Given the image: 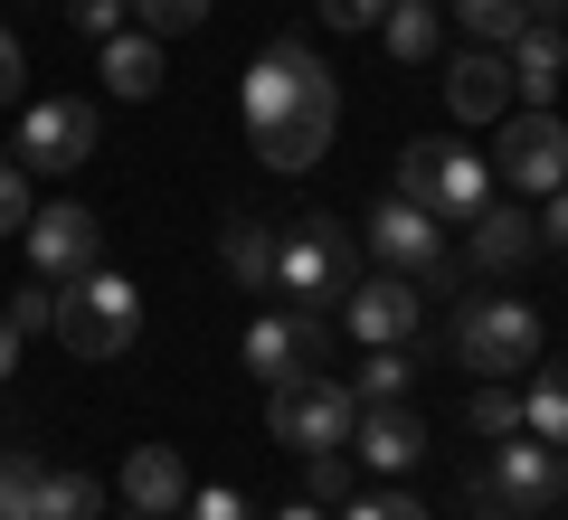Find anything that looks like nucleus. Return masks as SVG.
Wrapping results in <instances>:
<instances>
[{
  "label": "nucleus",
  "instance_id": "1",
  "mask_svg": "<svg viewBox=\"0 0 568 520\" xmlns=\"http://www.w3.org/2000/svg\"><path fill=\"white\" fill-rule=\"evenodd\" d=\"M237 104H246V133H256L265 171H313V161L332 152V133H342V85H332V67L313 58L304 39L265 48V58L246 67Z\"/></svg>",
  "mask_w": 568,
  "mask_h": 520
},
{
  "label": "nucleus",
  "instance_id": "2",
  "mask_svg": "<svg viewBox=\"0 0 568 520\" xmlns=\"http://www.w3.org/2000/svg\"><path fill=\"white\" fill-rule=\"evenodd\" d=\"M142 332V294L133 275H114V265H85V275L58 284V340L77 350V360H123Z\"/></svg>",
  "mask_w": 568,
  "mask_h": 520
},
{
  "label": "nucleus",
  "instance_id": "3",
  "mask_svg": "<svg viewBox=\"0 0 568 520\" xmlns=\"http://www.w3.org/2000/svg\"><path fill=\"white\" fill-rule=\"evenodd\" d=\"M398 200H417L436 227H465L493 200V161L455 142H398Z\"/></svg>",
  "mask_w": 568,
  "mask_h": 520
},
{
  "label": "nucleus",
  "instance_id": "4",
  "mask_svg": "<svg viewBox=\"0 0 568 520\" xmlns=\"http://www.w3.org/2000/svg\"><path fill=\"white\" fill-rule=\"evenodd\" d=\"M361 275V237L342 218H294L275 237V294L284 303H342Z\"/></svg>",
  "mask_w": 568,
  "mask_h": 520
},
{
  "label": "nucleus",
  "instance_id": "5",
  "mask_svg": "<svg viewBox=\"0 0 568 520\" xmlns=\"http://www.w3.org/2000/svg\"><path fill=\"white\" fill-rule=\"evenodd\" d=\"M265 426H275V445H294V455H332V445H351V426H361V398H351V379H332V369H294V379L275 388V407H265Z\"/></svg>",
  "mask_w": 568,
  "mask_h": 520
},
{
  "label": "nucleus",
  "instance_id": "6",
  "mask_svg": "<svg viewBox=\"0 0 568 520\" xmlns=\"http://www.w3.org/2000/svg\"><path fill=\"white\" fill-rule=\"evenodd\" d=\"M455 350L474 360V379H521V369L540 360V313L511 303V294L465 303V313H455Z\"/></svg>",
  "mask_w": 568,
  "mask_h": 520
},
{
  "label": "nucleus",
  "instance_id": "7",
  "mask_svg": "<svg viewBox=\"0 0 568 520\" xmlns=\"http://www.w3.org/2000/svg\"><path fill=\"white\" fill-rule=\"evenodd\" d=\"M323 350H332L323 303H284V313L246 322V379H265V388H284L294 369H323Z\"/></svg>",
  "mask_w": 568,
  "mask_h": 520
},
{
  "label": "nucleus",
  "instance_id": "8",
  "mask_svg": "<svg viewBox=\"0 0 568 520\" xmlns=\"http://www.w3.org/2000/svg\"><path fill=\"white\" fill-rule=\"evenodd\" d=\"M493 161H503V181H511V190L549 200V190H568V123L549 114V104H530V114H503V142H493Z\"/></svg>",
  "mask_w": 568,
  "mask_h": 520
},
{
  "label": "nucleus",
  "instance_id": "9",
  "mask_svg": "<svg viewBox=\"0 0 568 520\" xmlns=\"http://www.w3.org/2000/svg\"><path fill=\"white\" fill-rule=\"evenodd\" d=\"M20 246H29V265H39V284H67V275H85V265H104V227H95V208H77V200L29 208Z\"/></svg>",
  "mask_w": 568,
  "mask_h": 520
},
{
  "label": "nucleus",
  "instance_id": "10",
  "mask_svg": "<svg viewBox=\"0 0 568 520\" xmlns=\"http://www.w3.org/2000/svg\"><path fill=\"white\" fill-rule=\"evenodd\" d=\"M549 492H559V455H549L540 436H503L493 445V463L474 473V501H493V511H549Z\"/></svg>",
  "mask_w": 568,
  "mask_h": 520
},
{
  "label": "nucleus",
  "instance_id": "11",
  "mask_svg": "<svg viewBox=\"0 0 568 520\" xmlns=\"http://www.w3.org/2000/svg\"><path fill=\"white\" fill-rule=\"evenodd\" d=\"M77 161H95V104H85V95L29 104V123H20V171H77Z\"/></svg>",
  "mask_w": 568,
  "mask_h": 520
},
{
  "label": "nucleus",
  "instance_id": "12",
  "mask_svg": "<svg viewBox=\"0 0 568 520\" xmlns=\"http://www.w3.org/2000/svg\"><path fill=\"white\" fill-rule=\"evenodd\" d=\"M417 313H426L417 275H369V284H351V294H342V322L369 340V350H398V340L417 332Z\"/></svg>",
  "mask_w": 568,
  "mask_h": 520
},
{
  "label": "nucleus",
  "instance_id": "13",
  "mask_svg": "<svg viewBox=\"0 0 568 520\" xmlns=\"http://www.w3.org/2000/svg\"><path fill=\"white\" fill-rule=\"evenodd\" d=\"M369 256H379L388 275H426V265L446 256V227L426 218L417 200H398V190H388V200L369 208Z\"/></svg>",
  "mask_w": 568,
  "mask_h": 520
},
{
  "label": "nucleus",
  "instance_id": "14",
  "mask_svg": "<svg viewBox=\"0 0 568 520\" xmlns=\"http://www.w3.org/2000/svg\"><path fill=\"white\" fill-rule=\"evenodd\" d=\"M446 114L455 123H503L511 114V58H503V48H465V58H455Z\"/></svg>",
  "mask_w": 568,
  "mask_h": 520
},
{
  "label": "nucleus",
  "instance_id": "15",
  "mask_svg": "<svg viewBox=\"0 0 568 520\" xmlns=\"http://www.w3.org/2000/svg\"><path fill=\"white\" fill-rule=\"evenodd\" d=\"M351 455L379 463V473H407V463L426 455V417H417V407H361V426H351Z\"/></svg>",
  "mask_w": 568,
  "mask_h": 520
},
{
  "label": "nucleus",
  "instance_id": "16",
  "mask_svg": "<svg viewBox=\"0 0 568 520\" xmlns=\"http://www.w3.org/2000/svg\"><path fill=\"white\" fill-rule=\"evenodd\" d=\"M123 501H133V511L181 520V501H190V463L171 455V445H133V455H123Z\"/></svg>",
  "mask_w": 568,
  "mask_h": 520
},
{
  "label": "nucleus",
  "instance_id": "17",
  "mask_svg": "<svg viewBox=\"0 0 568 520\" xmlns=\"http://www.w3.org/2000/svg\"><path fill=\"white\" fill-rule=\"evenodd\" d=\"M95 77H104V95H123V104H142V95H162V39L142 29V39H95Z\"/></svg>",
  "mask_w": 568,
  "mask_h": 520
},
{
  "label": "nucleus",
  "instance_id": "18",
  "mask_svg": "<svg viewBox=\"0 0 568 520\" xmlns=\"http://www.w3.org/2000/svg\"><path fill=\"white\" fill-rule=\"evenodd\" d=\"M465 227H474V265H484V275H521V265L540 256V227H530L521 208H493V200H484Z\"/></svg>",
  "mask_w": 568,
  "mask_h": 520
},
{
  "label": "nucleus",
  "instance_id": "19",
  "mask_svg": "<svg viewBox=\"0 0 568 520\" xmlns=\"http://www.w3.org/2000/svg\"><path fill=\"white\" fill-rule=\"evenodd\" d=\"M511 58V95H530V104H549L559 95V77H568V39H559V20H530L521 39L503 48Z\"/></svg>",
  "mask_w": 568,
  "mask_h": 520
},
{
  "label": "nucleus",
  "instance_id": "20",
  "mask_svg": "<svg viewBox=\"0 0 568 520\" xmlns=\"http://www.w3.org/2000/svg\"><path fill=\"white\" fill-rule=\"evenodd\" d=\"M219 265L246 284V294H256V284H275V218H246V208H237V218L219 227Z\"/></svg>",
  "mask_w": 568,
  "mask_h": 520
},
{
  "label": "nucleus",
  "instance_id": "21",
  "mask_svg": "<svg viewBox=\"0 0 568 520\" xmlns=\"http://www.w3.org/2000/svg\"><path fill=\"white\" fill-rule=\"evenodd\" d=\"M379 39H388V58H398V67L436 58V0H388V10H379Z\"/></svg>",
  "mask_w": 568,
  "mask_h": 520
},
{
  "label": "nucleus",
  "instance_id": "22",
  "mask_svg": "<svg viewBox=\"0 0 568 520\" xmlns=\"http://www.w3.org/2000/svg\"><path fill=\"white\" fill-rule=\"evenodd\" d=\"M455 10V29H465L474 48H511L530 29V0H446Z\"/></svg>",
  "mask_w": 568,
  "mask_h": 520
},
{
  "label": "nucleus",
  "instance_id": "23",
  "mask_svg": "<svg viewBox=\"0 0 568 520\" xmlns=\"http://www.w3.org/2000/svg\"><path fill=\"white\" fill-rule=\"evenodd\" d=\"M521 436L568 445V360H549L540 379H530V398H521Z\"/></svg>",
  "mask_w": 568,
  "mask_h": 520
},
{
  "label": "nucleus",
  "instance_id": "24",
  "mask_svg": "<svg viewBox=\"0 0 568 520\" xmlns=\"http://www.w3.org/2000/svg\"><path fill=\"white\" fill-rule=\"evenodd\" d=\"M39 492H48V455L10 445L0 455V520H39Z\"/></svg>",
  "mask_w": 568,
  "mask_h": 520
},
{
  "label": "nucleus",
  "instance_id": "25",
  "mask_svg": "<svg viewBox=\"0 0 568 520\" xmlns=\"http://www.w3.org/2000/svg\"><path fill=\"white\" fill-rule=\"evenodd\" d=\"M95 511H104L95 473H67V463H48V492H39V520H95Z\"/></svg>",
  "mask_w": 568,
  "mask_h": 520
},
{
  "label": "nucleus",
  "instance_id": "26",
  "mask_svg": "<svg viewBox=\"0 0 568 520\" xmlns=\"http://www.w3.org/2000/svg\"><path fill=\"white\" fill-rule=\"evenodd\" d=\"M407 379H417V369H407V340H398V350H369V369L351 379V398H361V407H398Z\"/></svg>",
  "mask_w": 568,
  "mask_h": 520
},
{
  "label": "nucleus",
  "instance_id": "27",
  "mask_svg": "<svg viewBox=\"0 0 568 520\" xmlns=\"http://www.w3.org/2000/svg\"><path fill=\"white\" fill-rule=\"evenodd\" d=\"M465 426H474V436H493V445H503V436H521V398H511V388H474Z\"/></svg>",
  "mask_w": 568,
  "mask_h": 520
},
{
  "label": "nucleus",
  "instance_id": "28",
  "mask_svg": "<svg viewBox=\"0 0 568 520\" xmlns=\"http://www.w3.org/2000/svg\"><path fill=\"white\" fill-rule=\"evenodd\" d=\"M142 10V29H152V39H190V29L209 20V0H133Z\"/></svg>",
  "mask_w": 568,
  "mask_h": 520
},
{
  "label": "nucleus",
  "instance_id": "29",
  "mask_svg": "<svg viewBox=\"0 0 568 520\" xmlns=\"http://www.w3.org/2000/svg\"><path fill=\"white\" fill-rule=\"evenodd\" d=\"M0 313H10V332H58V284H29V294H10V303H0Z\"/></svg>",
  "mask_w": 568,
  "mask_h": 520
},
{
  "label": "nucleus",
  "instance_id": "30",
  "mask_svg": "<svg viewBox=\"0 0 568 520\" xmlns=\"http://www.w3.org/2000/svg\"><path fill=\"white\" fill-rule=\"evenodd\" d=\"M304 473H313V501H332V511H342V501H351V445H332V455H304Z\"/></svg>",
  "mask_w": 568,
  "mask_h": 520
},
{
  "label": "nucleus",
  "instance_id": "31",
  "mask_svg": "<svg viewBox=\"0 0 568 520\" xmlns=\"http://www.w3.org/2000/svg\"><path fill=\"white\" fill-rule=\"evenodd\" d=\"M29 208H39V200H29V171H20V161H0V237H20Z\"/></svg>",
  "mask_w": 568,
  "mask_h": 520
},
{
  "label": "nucleus",
  "instance_id": "32",
  "mask_svg": "<svg viewBox=\"0 0 568 520\" xmlns=\"http://www.w3.org/2000/svg\"><path fill=\"white\" fill-rule=\"evenodd\" d=\"M123 10H133V0H67V29H77V39H114Z\"/></svg>",
  "mask_w": 568,
  "mask_h": 520
},
{
  "label": "nucleus",
  "instance_id": "33",
  "mask_svg": "<svg viewBox=\"0 0 568 520\" xmlns=\"http://www.w3.org/2000/svg\"><path fill=\"white\" fill-rule=\"evenodd\" d=\"M181 520H256V511H246V492L209 482V492H190V501H181Z\"/></svg>",
  "mask_w": 568,
  "mask_h": 520
},
{
  "label": "nucleus",
  "instance_id": "34",
  "mask_svg": "<svg viewBox=\"0 0 568 520\" xmlns=\"http://www.w3.org/2000/svg\"><path fill=\"white\" fill-rule=\"evenodd\" d=\"M342 520H426V501H407V492H369V501H342Z\"/></svg>",
  "mask_w": 568,
  "mask_h": 520
},
{
  "label": "nucleus",
  "instance_id": "35",
  "mask_svg": "<svg viewBox=\"0 0 568 520\" xmlns=\"http://www.w3.org/2000/svg\"><path fill=\"white\" fill-rule=\"evenodd\" d=\"M379 10H388V0H323L332 29H379Z\"/></svg>",
  "mask_w": 568,
  "mask_h": 520
},
{
  "label": "nucleus",
  "instance_id": "36",
  "mask_svg": "<svg viewBox=\"0 0 568 520\" xmlns=\"http://www.w3.org/2000/svg\"><path fill=\"white\" fill-rule=\"evenodd\" d=\"M530 227H540L549 256H568V190H549V218H530Z\"/></svg>",
  "mask_w": 568,
  "mask_h": 520
},
{
  "label": "nucleus",
  "instance_id": "37",
  "mask_svg": "<svg viewBox=\"0 0 568 520\" xmlns=\"http://www.w3.org/2000/svg\"><path fill=\"white\" fill-rule=\"evenodd\" d=\"M20 77H29V58H20V39H10V29H0V104L20 95Z\"/></svg>",
  "mask_w": 568,
  "mask_h": 520
},
{
  "label": "nucleus",
  "instance_id": "38",
  "mask_svg": "<svg viewBox=\"0 0 568 520\" xmlns=\"http://www.w3.org/2000/svg\"><path fill=\"white\" fill-rule=\"evenodd\" d=\"M0 379H20V332H10V313H0Z\"/></svg>",
  "mask_w": 568,
  "mask_h": 520
},
{
  "label": "nucleus",
  "instance_id": "39",
  "mask_svg": "<svg viewBox=\"0 0 568 520\" xmlns=\"http://www.w3.org/2000/svg\"><path fill=\"white\" fill-rule=\"evenodd\" d=\"M275 520H323V501H284V511Z\"/></svg>",
  "mask_w": 568,
  "mask_h": 520
},
{
  "label": "nucleus",
  "instance_id": "40",
  "mask_svg": "<svg viewBox=\"0 0 568 520\" xmlns=\"http://www.w3.org/2000/svg\"><path fill=\"white\" fill-rule=\"evenodd\" d=\"M474 520H521V511H493V501H474Z\"/></svg>",
  "mask_w": 568,
  "mask_h": 520
},
{
  "label": "nucleus",
  "instance_id": "41",
  "mask_svg": "<svg viewBox=\"0 0 568 520\" xmlns=\"http://www.w3.org/2000/svg\"><path fill=\"white\" fill-rule=\"evenodd\" d=\"M559 492H568V455H559Z\"/></svg>",
  "mask_w": 568,
  "mask_h": 520
},
{
  "label": "nucleus",
  "instance_id": "42",
  "mask_svg": "<svg viewBox=\"0 0 568 520\" xmlns=\"http://www.w3.org/2000/svg\"><path fill=\"white\" fill-rule=\"evenodd\" d=\"M133 520H162V511H133Z\"/></svg>",
  "mask_w": 568,
  "mask_h": 520
}]
</instances>
